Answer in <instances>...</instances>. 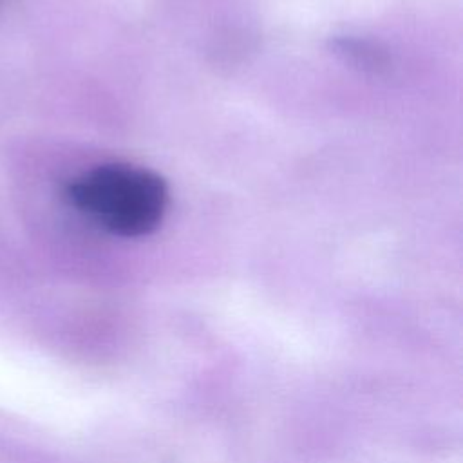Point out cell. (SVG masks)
Instances as JSON below:
<instances>
[{
    "label": "cell",
    "mask_w": 463,
    "mask_h": 463,
    "mask_svg": "<svg viewBox=\"0 0 463 463\" xmlns=\"http://www.w3.org/2000/svg\"><path fill=\"white\" fill-rule=\"evenodd\" d=\"M65 195L101 228L130 239L152 233L168 208L163 177L125 163L98 165L83 172L67 184Z\"/></svg>",
    "instance_id": "6da1fadb"
}]
</instances>
